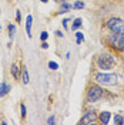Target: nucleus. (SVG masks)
I'll list each match as a JSON object with an SVG mask.
<instances>
[{
	"instance_id": "nucleus-26",
	"label": "nucleus",
	"mask_w": 124,
	"mask_h": 125,
	"mask_svg": "<svg viewBox=\"0 0 124 125\" xmlns=\"http://www.w3.org/2000/svg\"><path fill=\"white\" fill-rule=\"evenodd\" d=\"M41 1H43V3H47V1H49V0H41Z\"/></svg>"
},
{
	"instance_id": "nucleus-23",
	"label": "nucleus",
	"mask_w": 124,
	"mask_h": 125,
	"mask_svg": "<svg viewBox=\"0 0 124 125\" xmlns=\"http://www.w3.org/2000/svg\"><path fill=\"white\" fill-rule=\"evenodd\" d=\"M63 26H64V29H67V19L63 20Z\"/></svg>"
},
{
	"instance_id": "nucleus-6",
	"label": "nucleus",
	"mask_w": 124,
	"mask_h": 125,
	"mask_svg": "<svg viewBox=\"0 0 124 125\" xmlns=\"http://www.w3.org/2000/svg\"><path fill=\"white\" fill-rule=\"evenodd\" d=\"M97 121V115H96V111H87L83 118L80 119V124H94Z\"/></svg>"
},
{
	"instance_id": "nucleus-11",
	"label": "nucleus",
	"mask_w": 124,
	"mask_h": 125,
	"mask_svg": "<svg viewBox=\"0 0 124 125\" xmlns=\"http://www.w3.org/2000/svg\"><path fill=\"white\" fill-rule=\"evenodd\" d=\"M114 124H117V125H123V124H124V118H123V115H118V114H116V115H114Z\"/></svg>"
},
{
	"instance_id": "nucleus-8",
	"label": "nucleus",
	"mask_w": 124,
	"mask_h": 125,
	"mask_svg": "<svg viewBox=\"0 0 124 125\" xmlns=\"http://www.w3.org/2000/svg\"><path fill=\"white\" fill-rule=\"evenodd\" d=\"M31 23H33V17L27 16V19H26V31H27L29 37H31Z\"/></svg>"
},
{
	"instance_id": "nucleus-2",
	"label": "nucleus",
	"mask_w": 124,
	"mask_h": 125,
	"mask_svg": "<svg viewBox=\"0 0 124 125\" xmlns=\"http://www.w3.org/2000/svg\"><path fill=\"white\" fill-rule=\"evenodd\" d=\"M107 29H109L111 33H124V20L118 19V17H111L107 20Z\"/></svg>"
},
{
	"instance_id": "nucleus-15",
	"label": "nucleus",
	"mask_w": 124,
	"mask_h": 125,
	"mask_svg": "<svg viewBox=\"0 0 124 125\" xmlns=\"http://www.w3.org/2000/svg\"><path fill=\"white\" fill-rule=\"evenodd\" d=\"M23 84H29V71H27V68H23Z\"/></svg>"
},
{
	"instance_id": "nucleus-18",
	"label": "nucleus",
	"mask_w": 124,
	"mask_h": 125,
	"mask_svg": "<svg viewBox=\"0 0 124 125\" xmlns=\"http://www.w3.org/2000/svg\"><path fill=\"white\" fill-rule=\"evenodd\" d=\"M47 37H49L47 31H41V33H40V39L43 40V41H46V40H47Z\"/></svg>"
},
{
	"instance_id": "nucleus-14",
	"label": "nucleus",
	"mask_w": 124,
	"mask_h": 125,
	"mask_svg": "<svg viewBox=\"0 0 124 125\" xmlns=\"http://www.w3.org/2000/svg\"><path fill=\"white\" fill-rule=\"evenodd\" d=\"M78 27H81V19H76V20L73 21V26H71L73 30H77Z\"/></svg>"
},
{
	"instance_id": "nucleus-27",
	"label": "nucleus",
	"mask_w": 124,
	"mask_h": 125,
	"mask_svg": "<svg viewBox=\"0 0 124 125\" xmlns=\"http://www.w3.org/2000/svg\"><path fill=\"white\" fill-rule=\"evenodd\" d=\"M0 13H1V10H0Z\"/></svg>"
},
{
	"instance_id": "nucleus-12",
	"label": "nucleus",
	"mask_w": 124,
	"mask_h": 125,
	"mask_svg": "<svg viewBox=\"0 0 124 125\" xmlns=\"http://www.w3.org/2000/svg\"><path fill=\"white\" fill-rule=\"evenodd\" d=\"M10 73L13 74V77H14V78H17V77H19V67H17L16 64H13V65H12V68H10Z\"/></svg>"
},
{
	"instance_id": "nucleus-21",
	"label": "nucleus",
	"mask_w": 124,
	"mask_h": 125,
	"mask_svg": "<svg viewBox=\"0 0 124 125\" xmlns=\"http://www.w3.org/2000/svg\"><path fill=\"white\" fill-rule=\"evenodd\" d=\"M47 124H50V125H54L56 124V119H54V115H51V117L47 119Z\"/></svg>"
},
{
	"instance_id": "nucleus-22",
	"label": "nucleus",
	"mask_w": 124,
	"mask_h": 125,
	"mask_svg": "<svg viewBox=\"0 0 124 125\" xmlns=\"http://www.w3.org/2000/svg\"><path fill=\"white\" fill-rule=\"evenodd\" d=\"M17 14H16V19H17V21H20L22 20V16H20V11H16Z\"/></svg>"
},
{
	"instance_id": "nucleus-5",
	"label": "nucleus",
	"mask_w": 124,
	"mask_h": 125,
	"mask_svg": "<svg viewBox=\"0 0 124 125\" xmlns=\"http://www.w3.org/2000/svg\"><path fill=\"white\" fill-rule=\"evenodd\" d=\"M96 81L100 84H106V85H111L117 83V75L116 74H106V73H99L96 74Z\"/></svg>"
},
{
	"instance_id": "nucleus-17",
	"label": "nucleus",
	"mask_w": 124,
	"mask_h": 125,
	"mask_svg": "<svg viewBox=\"0 0 124 125\" xmlns=\"http://www.w3.org/2000/svg\"><path fill=\"white\" fill-rule=\"evenodd\" d=\"M49 67H50L51 70H57V68H59V64L54 62V61H50V62H49Z\"/></svg>"
},
{
	"instance_id": "nucleus-13",
	"label": "nucleus",
	"mask_w": 124,
	"mask_h": 125,
	"mask_svg": "<svg viewBox=\"0 0 124 125\" xmlns=\"http://www.w3.org/2000/svg\"><path fill=\"white\" fill-rule=\"evenodd\" d=\"M83 41H84V34L83 33H76V43L81 44Z\"/></svg>"
},
{
	"instance_id": "nucleus-3",
	"label": "nucleus",
	"mask_w": 124,
	"mask_h": 125,
	"mask_svg": "<svg viewBox=\"0 0 124 125\" xmlns=\"http://www.w3.org/2000/svg\"><path fill=\"white\" fill-rule=\"evenodd\" d=\"M107 40H109L110 44L114 48H117L118 51H124V33H118V34L113 33L111 36L107 37Z\"/></svg>"
},
{
	"instance_id": "nucleus-7",
	"label": "nucleus",
	"mask_w": 124,
	"mask_h": 125,
	"mask_svg": "<svg viewBox=\"0 0 124 125\" xmlns=\"http://www.w3.org/2000/svg\"><path fill=\"white\" fill-rule=\"evenodd\" d=\"M99 118H100V122H101V124H109L110 119H111V114H110V112H107V111H104V112H101L100 115H99Z\"/></svg>"
},
{
	"instance_id": "nucleus-1",
	"label": "nucleus",
	"mask_w": 124,
	"mask_h": 125,
	"mask_svg": "<svg viewBox=\"0 0 124 125\" xmlns=\"http://www.w3.org/2000/svg\"><path fill=\"white\" fill-rule=\"evenodd\" d=\"M114 64H116V60L110 53H101L97 57V65L101 70H111L114 67Z\"/></svg>"
},
{
	"instance_id": "nucleus-24",
	"label": "nucleus",
	"mask_w": 124,
	"mask_h": 125,
	"mask_svg": "<svg viewBox=\"0 0 124 125\" xmlns=\"http://www.w3.org/2000/svg\"><path fill=\"white\" fill-rule=\"evenodd\" d=\"M56 36H59V37H62V36H63V33H62V31H56Z\"/></svg>"
},
{
	"instance_id": "nucleus-4",
	"label": "nucleus",
	"mask_w": 124,
	"mask_h": 125,
	"mask_svg": "<svg viewBox=\"0 0 124 125\" xmlns=\"http://www.w3.org/2000/svg\"><path fill=\"white\" fill-rule=\"evenodd\" d=\"M106 93L101 87L99 85H91L90 88H88V93H87V100L90 102H96L99 101L101 97H103V94Z\"/></svg>"
},
{
	"instance_id": "nucleus-25",
	"label": "nucleus",
	"mask_w": 124,
	"mask_h": 125,
	"mask_svg": "<svg viewBox=\"0 0 124 125\" xmlns=\"http://www.w3.org/2000/svg\"><path fill=\"white\" fill-rule=\"evenodd\" d=\"M47 47H49V44H47V43H43V44H41V48H47Z\"/></svg>"
},
{
	"instance_id": "nucleus-19",
	"label": "nucleus",
	"mask_w": 124,
	"mask_h": 125,
	"mask_svg": "<svg viewBox=\"0 0 124 125\" xmlns=\"http://www.w3.org/2000/svg\"><path fill=\"white\" fill-rule=\"evenodd\" d=\"M84 7V3L83 1H76L74 3V9H83Z\"/></svg>"
},
{
	"instance_id": "nucleus-16",
	"label": "nucleus",
	"mask_w": 124,
	"mask_h": 125,
	"mask_svg": "<svg viewBox=\"0 0 124 125\" xmlns=\"http://www.w3.org/2000/svg\"><path fill=\"white\" fill-rule=\"evenodd\" d=\"M62 11H60V13H66V11H67V10H70V9H71V6H70L69 3H63L62 4Z\"/></svg>"
},
{
	"instance_id": "nucleus-9",
	"label": "nucleus",
	"mask_w": 124,
	"mask_h": 125,
	"mask_svg": "<svg viewBox=\"0 0 124 125\" xmlns=\"http://www.w3.org/2000/svg\"><path fill=\"white\" fill-rule=\"evenodd\" d=\"M9 91H10V87H9L4 81H3V83H0V97H4Z\"/></svg>"
},
{
	"instance_id": "nucleus-20",
	"label": "nucleus",
	"mask_w": 124,
	"mask_h": 125,
	"mask_svg": "<svg viewBox=\"0 0 124 125\" xmlns=\"http://www.w3.org/2000/svg\"><path fill=\"white\" fill-rule=\"evenodd\" d=\"M20 111H22V117H26V105H24V104H22V105H20Z\"/></svg>"
},
{
	"instance_id": "nucleus-10",
	"label": "nucleus",
	"mask_w": 124,
	"mask_h": 125,
	"mask_svg": "<svg viewBox=\"0 0 124 125\" xmlns=\"http://www.w3.org/2000/svg\"><path fill=\"white\" fill-rule=\"evenodd\" d=\"M14 34H16V26L14 24H9V37L13 40Z\"/></svg>"
}]
</instances>
